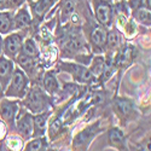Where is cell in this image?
Here are the masks:
<instances>
[{
	"instance_id": "1",
	"label": "cell",
	"mask_w": 151,
	"mask_h": 151,
	"mask_svg": "<svg viewBox=\"0 0 151 151\" xmlns=\"http://www.w3.org/2000/svg\"><path fill=\"white\" fill-rule=\"evenodd\" d=\"M28 78L24 71L21 69H16L12 74L9 85L6 86V96L15 97V98H23L28 92Z\"/></svg>"
},
{
	"instance_id": "2",
	"label": "cell",
	"mask_w": 151,
	"mask_h": 151,
	"mask_svg": "<svg viewBox=\"0 0 151 151\" xmlns=\"http://www.w3.org/2000/svg\"><path fill=\"white\" fill-rule=\"evenodd\" d=\"M24 105H26L32 112H42L47 109L48 106V99L46 97V94L39 88V87H34L32 88L28 94L27 98L24 100Z\"/></svg>"
},
{
	"instance_id": "3",
	"label": "cell",
	"mask_w": 151,
	"mask_h": 151,
	"mask_svg": "<svg viewBox=\"0 0 151 151\" xmlns=\"http://www.w3.org/2000/svg\"><path fill=\"white\" fill-rule=\"evenodd\" d=\"M62 68L65 71L70 73L73 75V78L79 81V82H83V83H92L96 79V76L91 73L90 69H87L83 65H79V64H70V63H65V64H62Z\"/></svg>"
},
{
	"instance_id": "4",
	"label": "cell",
	"mask_w": 151,
	"mask_h": 151,
	"mask_svg": "<svg viewBox=\"0 0 151 151\" xmlns=\"http://www.w3.org/2000/svg\"><path fill=\"white\" fill-rule=\"evenodd\" d=\"M98 132H99V123L96 122L92 126H90V127H87L86 129H83L82 132H80L76 137H75L74 147L85 150L87 146L90 145V143L93 140V138L97 135Z\"/></svg>"
},
{
	"instance_id": "5",
	"label": "cell",
	"mask_w": 151,
	"mask_h": 151,
	"mask_svg": "<svg viewBox=\"0 0 151 151\" xmlns=\"http://www.w3.org/2000/svg\"><path fill=\"white\" fill-rule=\"evenodd\" d=\"M22 36L19 34H11L4 41V52L7 57L15 58L22 48Z\"/></svg>"
},
{
	"instance_id": "6",
	"label": "cell",
	"mask_w": 151,
	"mask_h": 151,
	"mask_svg": "<svg viewBox=\"0 0 151 151\" xmlns=\"http://www.w3.org/2000/svg\"><path fill=\"white\" fill-rule=\"evenodd\" d=\"M18 111L17 103L14 100H9V99H3L0 102V115H1L3 120L10 124L15 122L16 114Z\"/></svg>"
},
{
	"instance_id": "7",
	"label": "cell",
	"mask_w": 151,
	"mask_h": 151,
	"mask_svg": "<svg viewBox=\"0 0 151 151\" xmlns=\"http://www.w3.org/2000/svg\"><path fill=\"white\" fill-rule=\"evenodd\" d=\"M14 74V63L6 57H0V83L3 90L6 88V86L10 82V79Z\"/></svg>"
},
{
	"instance_id": "8",
	"label": "cell",
	"mask_w": 151,
	"mask_h": 151,
	"mask_svg": "<svg viewBox=\"0 0 151 151\" xmlns=\"http://www.w3.org/2000/svg\"><path fill=\"white\" fill-rule=\"evenodd\" d=\"M17 129L21 133V135L24 137V138L32 137L33 135V131H34L33 116L30 114H28V112H24V114L17 121Z\"/></svg>"
},
{
	"instance_id": "9",
	"label": "cell",
	"mask_w": 151,
	"mask_h": 151,
	"mask_svg": "<svg viewBox=\"0 0 151 151\" xmlns=\"http://www.w3.org/2000/svg\"><path fill=\"white\" fill-rule=\"evenodd\" d=\"M96 17L103 26H109L111 23V9L106 3L99 1L96 5Z\"/></svg>"
},
{
	"instance_id": "10",
	"label": "cell",
	"mask_w": 151,
	"mask_h": 151,
	"mask_svg": "<svg viewBox=\"0 0 151 151\" xmlns=\"http://www.w3.org/2000/svg\"><path fill=\"white\" fill-rule=\"evenodd\" d=\"M114 109L117 112V115L121 117H128L134 111L132 103L128 99H116L114 103Z\"/></svg>"
},
{
	"instance_id": "11",
	"label": "cell",
	"mask_w": 151,
	"mask_h": 151,
	"mask_svg": "<svg viewBox=\"0 0 151 151\" xmlns=\"http://www.w3.org/2000/svg\"><path fill=\"white\" fill-rule=\"evenodd\" d=\"M30 15L28 14V11L26 9L19 10L16 16L12 18V29H21L24 28L30 24Z\"/></svg>"
},
{
	"instance_id": "12",
	"label": "cell",
	"mask_w": 151,
	"mask_h": 151,
	"mask_svg": "<svg viewBox=\"0 0 151 151\" xmlns=\"http://www.w3.org/2000/svg\"><path fill=\"white\" fill-rule=\"evenodd\" d=\"M47 117H48V112L45 114H39L33 117V123H34V131H33V135L35 137H41L45 133L46 129V123H47Z\"/></svg>"
},
{
	"instance_id": "13",
	"label": "cell",
	"mask_w": 151,
	"mask_h": 151,
	"mask_svg": "<svg viewBox=\"0 0 151 151\" xmlns=\"http://www.w3.org/2000/svg\"><path fill=\"white\" fill-rule=\"evenodd\" d=\"M44 87L50 94H55V93L58 92L59 86H58V81L56 79L55 73L47 71L45 74V76H44Z\"/></svg>"
},
{
	"instance_id": "14",
	"label": "cell",
	"mask_w": 151,
	"mask_h": 151,
	"mask_svg": "<svg viewBox=\"0 0 151 151\" xmlns=\"http://www.w3.org/2000/svg\"><path fill=\"white\" fill-rule=\"evenodd\" d=\"M109 143L115 147L124 149L126 144H124V135L122 131H120L119 128H112L109 132Z\"/></svg>"
},
{
	"instance_id": "15",
	"label": "cell",
	"mask_w": 151,
	"mask_h": 151,
	"mask_svg": "<svg viewBox=\"0 0 151 151\" xmlns=\"http://www.w3.org/2000/svg\"><path fill=\"white\" fill-rule=\"evenodd\" d=\"M133 56H134V52H133V48L127 46L122 48L121 51L117 53L116 56V59H115V63L117 65H127L132 62L133 59Z\"/></svg>"
},
{
	"instance_id": "16",
	"label": "cell",
	"mask_w": 151,
	"mask_h": 151,
	"mask_svg": "<svg viewBox=\"0 0 151 151\" xmlns=\"http://www.w3.org/2000/svg\"><path fill=\"white\" fill-rule=\"evenodd\" d=\"M56 1L57 0H37L36 3H33L32 5L33 12L36 16H42Z\"/></svg>"
},
{
	"instance_id": "17",
	"label": "cell",
	"mask_w": 151,
	"mask_h": 151,
	"mask_svg": "<svg viewBox=\"0 0 151 151\" xmlns=\"http://www.w3.org/2000/svg\"><path fill=\"white\" fill-rule=\"evenodd\" d=\"M106 40V32L102 27H97L92 32V42L97 47H103Z\"/></svg>"
},
{
	"instance_id": "18",
	"label": "cell",
	"mask_w": 151,
	"mask_h": 151,
	"mask_svg": "<svg viewBox=\"0 0 151 151\" xmlns=\"http://www.w3.org/2000/svg\"><path fill=\"white\" fill-rule=\"evenodd\" d=\"M121 42H122V37H121V34L117 30H111L109 34H106L105 45L110 50H115V48L120 47Z\"/></svg>"
},
{
	"instance_id": "19",
	"label": "cell",
	"mask_w": 151,
	"mask_h": 151,
	"mask_svg": "<svg viewBox=\"0 0 151 151\" xmlns=\"http://www.w3.org/2000/svg\"><path fill=\"white\" fill-rule=\"evenodd\" d=\"M12 29V16L9 12H0V33L6 34Z\"/></svg>"
},
{
	"instance_id": "20",
	"label": "cell",
	"mask_w": 151,
	"mask_h": 151,
	"mask_svg": "<svg viewBox=\"0 0 151 151\" xmlns=\"http://www.w3.org/2000/svg\"><path fill=\"white\" fill-rule=\"evenodd\" d=\"M134 17L138 22L150 26V10L146 7H138L134 10Z\"/></svg>"
},
{
	"instance_id": "21",
	"label": "cell",
	"mask_w": 151,
	"mask_h": 151,
	"mask_svg": "<svg viewBox=\"0 0 151 151\" xmlns=\"http://www.w3.org/2000/svg\"><path fill=\"white\" fill-rule=\"evenodd\" d=\"M104 68H105V62H104V58L103 57H96L91 64V73L94 75V76H100L104 71Z\"/></svg>"
},
{
	"instance_id": "22",
	"label": "cell",
	"mask_w": 151,
	"mask_h": 151,
	"mask_svg": "<svg viewBox=\"0 0 151 151\" xmlns=\"http://www.w3.org/2000/svg\"><path fill=\"white\" fill-rule=\"evenodd\" d=\"M22 48H23V53H26L30 57H36L37 53H39V51H37V46L35 44V41L33 39H27L26 42L22 44Z\"/></svg>"
},
{
	"instance_id": "23",
	"label": "cell",
	"mask_w": 151,
	"mask_h": 151,
	"mask_svg": "<svg viewBox=\"0 0 151 151\" xmlns=\"http://www.w3.org/2000/svg\"><path fill=\"white\" fill-rule=\"evenodd\" d=\"M47 144L42 138H36L33 139L32 142H29L26 146V150H33V151H37V150H46Z\"/></svg>"
},
{
	"instance_id": "24",
	"label": "cell",
	"mask_w": 151,
	"mask_h": 151,
	"mask_svg": "<svg viewBox=\"0 0 151 151\" xmlns=\"http://www.w3.org/2000/svg\"><path fill=\"white\" fill-rule=\"evenodd\" d=\"M73 11H74V4L70 1V0H67L64 3V5H63V9H62V19L67 21L71 16Z\"/></svg>"
},
{
	"instance_id": "25",
	"label": "cell",
	"mask_w": 151,
	"mask_h": 151,
	"mask_svg": "<svg viewBox=\"0 0 151 151\" xmlns=\"http://www.w3.org/2000/svg\"><path fill=\"white\" fill-rule=\"evenodd\" d=\"M9 4H10V1H9V0H0V10L5 9V7H6Z\"/></svg>"
},
{
	"instance_id": "26",
	"label": "cell",
	"mask_w": 151,
	"mask_h": 151,
	"mask_svg": "<svg viewBox=\"0 0 151 151\" xmlns=\"http://www.w3.org/2000/svg\"><path fill=\"white\" fill-rule=\"evenodd\" d=\"M10 3H12V4H15V5H18V4H21L23 0H9Z\"/></svg>"
},
{
	"instance_id": "27",
	"label": "cell",
	"mask_w": 151,
	"mask_h": 151,
	"mask_svg": "<svg viewBox=\"0 0 151 151\" xmlns=\"http://www.w3.org/2000/svg\"><path fill=\"white\" fill-rule=\"evenodd\" d=\"M3 87H1V83H0V100H1V96H3Z\"/></svg>"
}]
</instances>
